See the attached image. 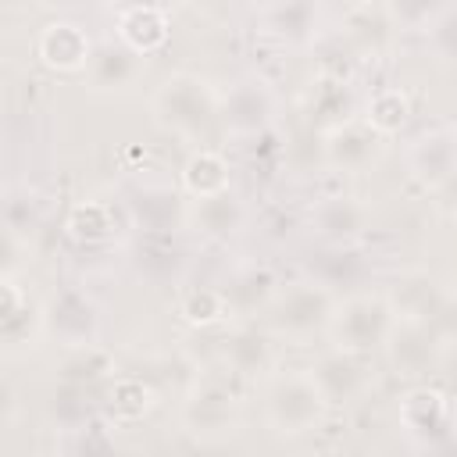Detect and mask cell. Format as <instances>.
I'll return each mask as SVG.
<instances>
[{"label":"cell","mask_w":457,"mask_h":457,"mask_svg":"<svg viewBox=\"0 0 457 457\" xmlns=\"http://www.w3.org/2000/svg\"><path fill=\"white\" fill-rule=\"evenodd\" d=\"M218 107H221V96L211 89V82L200 75H189V71L168 75L154 93L157 125L175 136H186V139L204 136L207 125L218 118Z\"/></svg>","instance_id":"1"},{"label":"cell","mask_w":457,"mask_h":457,"mask_svg":"<svg viewBox=\"0 0 457 457\" xmlns=\"http://www.w3.org/2000/svg\"><path fill=\"white\" fill-rule=\"evenodd\" d=\"M264 411H268V421H271L275 432L303 436V432H311L325 421L328 400L321 396L311 371H286L268 386Z\"/></svg>","instance_id":"2"},{"label":"cell","mask_w":457,"mask_h":457,"mask_svg":"<svg viewBox=\"0 0 457 457\" xmlns=\"http://www.w3.org/2000/svg\"><path fill=\"white\" fill-rule=\"evenodd\" d=\"M396 325V314L389 307L386 296L375 293H353L346 300H336L328 332L336 339L339 350H353V353H368L371 346L386 343L389 332Z\"/></svg>","instance_id":"3"},{"label":"cell","mask_w":457,"mask_h":457,"mask_svg":"<svg viewBox=\"0 0 457 457\" xmlns=\"http://www.w3.org/2000/svg\"><path fill=\"white\" fill-rule=\"evenodd\" d=\"M332 311H336V300L321 282H289L275 293L268 307V328L286 339H307L328 328Z\"/></svg>","instance_id":"4"},{"label":"cell","mask_w":457,"mask_h":457,"mask_svg":"<svg viewBox=\"0 0 457 457\" xmlns=\"http://www.w3.org/2000/svg\"><path fill=\"white\" fill-rule=\"evenodd\" d=\"M236 414H239L236 393L214 375L196 382L182 403V421L193 436H225L236 428Z\"/></svg>","instance_id":"5"},{"label":"cell","mask_w":457,"mask_h":457,"mask_svg":"<svg viewBox=\"0 0 457 457\" xmlns=\"http://www.w3.org/2000/svg\"><path fill=\"white\" fill-rule=\"evenodd\" d=\"M311 378L318 382L321 396L328 400V407L336 403H350L357 400L364 389H368V364H364V353H353V350H325L311 368Z\"/></svg>","instance_id":"6"},{"label":"cell","mask_w":457,"mask_h":457,"mask_svg":"<svg viewBox=\"0 0 457 457\" xmlns=\"http://www.w3.org/2000/svg\"><path fill=\"white\" fill-rule=\"evenodd\" d=\"M143 68H146V61L139 50H132L121 39H104L100 46H93L86 79L100 93H125L143 79Z\"/></svg>","instance_id":"7"},{"label":"cell","mask_w":457,"mask_h":457,"mask_svg":"<svg viewBox=\"0 0 457 457\" xmlns=\"http://www.w3.org/2000/svg\"><path fill=\"white\" fill-rule=\"evenodd\" d=\"M271 111H275V100H271V89L261 79H239V82H232L228 93L221 96V107H218L225 129L236 132V136L261 132L271 121Z\"/></svg>","instance_id":"8"},{"label":"cell","mask_w":457,"mask_h":457,"mask_svg":"<svg viewBox=\"0 0 457 457\" xmlns=\"http://www.w3.org/2000/svg\"><path fill=\"white\" fill-rule=\"evenodd\" d=\"M43 321H46V328H50L68 350H75V346H93V336H96V307H93L82 293L64 289L61 296H54L50 307L43 311Z\"/></svg>","instance_id":"9"},{"label":"cell","mask_w":457,"mask_h":457,"mask_svg":"<svg viewBox=\"0 0 457 457\" xmlns=\"http://www.w3.org/2000/svg\"><path fill=\"white\" fill-rule=\"evenodd\" d=\"M386 346H389V361H393L396 371H403V375H421V371H428V368L436 364L443 339H439L428 325L396 321L393 332H389V339H386Z\"/></svg>","instance_id":"10"},{"label":"cell","mask_w":457,"mask_h":457,"mask_svg":"<svg viewBox=\"0 0 457 457\" xmlns=\"http://www.w3.org/2000/svg\"><path fill=\"white\" fill-rule=\"evenodd\" d=\"M378 132L361 121H339L325 136V161L339 171H364L378 154Z\"/></svg>","instance_id":"11"},{"label":"cell","mask_w":457,"mask_h":457,"mask_svg":"<svg viewBox=\"0 0 457 457\" xmlns=\"http://www.w3.org/2000/svg\"><path fill=\"white\" fill-rule=\"evenodd\" d=\"M311 225L336 246L357 239L364 228H368V207L357 200V196H346V193H332V196H321L311 211Z\"/></svg>","instance_id":"12"},{"label":"cell","mask_w":457,"mask_h":457,"mask_svg":"<svg viewBox=\"0 0 457 457\" xmlns=\"http://www.w3.org/2000/svg\"><path fill=\"white\" fill-rule=\"evenodd\" d=\"M36 50L43 57V64L57 68V71H86L89 57H93V46H89V36L82 32V25L75 21H50L39 39H36Z\"/></svg>","instance_id":"13"},{"label":"cell","mask_w":457,"mask_h":457,"mask_svg":"<svg viewBox=\"0 0 457 457\" xmlns=\"http://www.w3.org/2000/svg\"><path fill=\"white\" fill-rule=\"evenodd\" d=\"M407 161H411V171L428 186L450 179L457 171V132L436 129V132L418 136L411 154H407Z\"/></svg>","instance_id":"14"},{"label":"cell","mask_w":457,"mask_h":457,"mask_svg":"<svg viewBox=\"0 0 457 457\" xmlns=\"http://www.w3.org/2000/svg\"><path fill=\"white\" fill-rule=\"evenodd\" d=\"M221 357H225L228 371H236V375H264L275 364V346H271L268 332L236 328V332L225 336Z\"/></svg>","instance_id":"15"},{"label":"cell","mask_w":457,"mask_h":457,"mask_svg":"<svg viewBox=\"0 0 457 457\" xmlns=\"http://www.w3.org/2000/svg\"><path fill=\"white\" fill-rule=\"evenodd\" d=\"M243 218H246V211H243V204L232 193L204 196V200H193V207H189V221L207 239H228V236H236L243 228Z\"/></svg>","instance_id":"16"},{"label":"cell","mask_w":457,"mask_h":457,"mask_svg":"<svg viewBox=\"0 0 457 457\" xmlns=\"http://www.w3.org/2000/svg\"><path fill=\"white\" fill-rule=\"evenodd\" d=\"M278 286L271 278L268 268H243L236 271L225 286H221V296H225V307L228 311H239V314H253V311H268L271 300H275Z\"/></svg>","instance_id":"17"},{"label":"cell","mask_w":457,"mask_h":457,"mask_svg":"<svg viewBox=\"0 0 457 457\" xmlns=\"http://www.w3.org/2000/svg\"><path fill=\"white\" fill-rule=\"evenodd\" d=\"M164 36H168V21H164L161 7L136 4V7H121L118 11V39L129 43L132 50H139L143 57L150 50H157L164 43Z\"/></svg>","instance_id":"18"},{"label":"cell","mask_w":457,"mask_h":457,"mask_svg":"<svg viewBox=\"0 0 457 457\" xmlns=\"http://www.w3.org/2000/svg\"><path fill=\"white\" fill-rule=\"evenodd\" d=\"M182 182L196 200L228 193V161L218 150H196L182 171Z\"/></svg>","instance_id":"19"},{"label":"cell","mask_w":457,"mask_h":457,"mask_svg":"<svg viewBox=\"0 0 457 457\" xmlns=\"http://www.w3.org/2000/svg\"><path fill=\"white\" fill-rule=\"evenodd\" d=\"M400 418H403V425H407L414 436H432V432H443V428H446L450 407H446L443 393H436V389H414V393L403 400Z\"/></svg>","instance_id":"20"},{"label":"cell","mask_w":457,"mask_h":457,"mask_svg":"<svg viewBox=\"0 0 457 457\" xmlns=\"http://www.w3.org/2000/svg\"><path fill=\"white\" fill-rule=\"evenodd\" d=\"M4 339L14 346V343H21V328L18 325H25L29 328V336H36L39 328H46V321H43V307H36V300L29 296V293H21L11 278L4 282Z\"/></svg>","instance_id":"21"},{"label":"cell","mask_w":457,"mask_h":457,"mask_svg":"<svg viewBox=\"0 0 457 457\" xmlns=\"http://www.w3.org/2000/svg\"><path fill=\"white\" fill-rule=\"evenodd\" d=\"M407 118H411V104H407V96L400 89L386 86V89L371 93V100H368V121H364L368 129H375L378 136H393V132L403 129Z\"/></svg>","instance_id":"22"},{"label":"cell","mask_w":457,"mask_h":457,"mask_svg":"<svg viewBox=\"0 0 457 457\" xmlns=\"http://www.w3.org/2000/svg\"><path fill=\"white\" fill-rule=\"evenodd\" d=\"M261 21L275 36L303 39L314 29V21H318V7L314 4H271V7L261 11Z\"/></svg>","instance_id":"23"},{"label":"cell","mask_w":457,"mask_h":457,"mask_svg":"<svg viewBox=\"0 0 457 457\" xmlns=\"http://www.w3.org/2000/svg\"><path fill=\"white\" fill-rule=\"evenodd\" d=\"M343 29H346V36L353 39V43H361V46H378V36H386L389 29H393V7H368V4H361V7H350L346 14H343Z\"/></svg>","instance_id":"24"},{"label":"cell","mask_w":457,"mask_h":457,"mask_svg":"<svg viewBox=\"0 0 457 457\" xmlns=\"http://www.w3.org/2000/svg\"><path fill=\"white\" fill-rule=\"evenodd\" d=\"M68 228H71V236H79V239H104V236L111 232V211H107L104 204L86 200V204H79V207L71 211Z\"/></svg>","instance_id":"25"},{"label":"cell","mask_w":457,"mask_h":457,"mask_svg":"<svg viewBox=\"0 0 457 457\" xmlns=\"http://www.w3.org/2000/svg\"><path fill=\"white\" fill-rule=\"evenodd\" d=\"M182 314H186L193 325H211V321H218L221 314H228V307H225L221 289H193V293L182 300Z\"/></svg>","instance_id":"26"},{"label":"cell","mask_w":457,"mask_h":457,"mask_svg":"<svg viewBox=\"0 0 457 457\" xmlns=\"http://www.w3.org/2000/svg\"><path fill=\"white\" fill-rule=\"evenodd\" d=\"M146 407H150V389H146L143 382H136V378H121V382L111 389V411L121 414L125 421L139 418Z\"/></svg>","instance_id":"27"},{"label":"cell","mask_w":457,"mask_h":457,"mask_svg":"<svg viewBox=\"0 0 457 457\" xmlns=\"http://www.w3.org/2000/svg\"><path fill=\"white\" fill-rule=\"evenodd\" d=\"M107 364L111 361H107L104 350H96V346H75L64 357V375L75 378V382H82V378H96L100 371H107Z\"/></svg>","instance_id":"28"}]
</instances>
